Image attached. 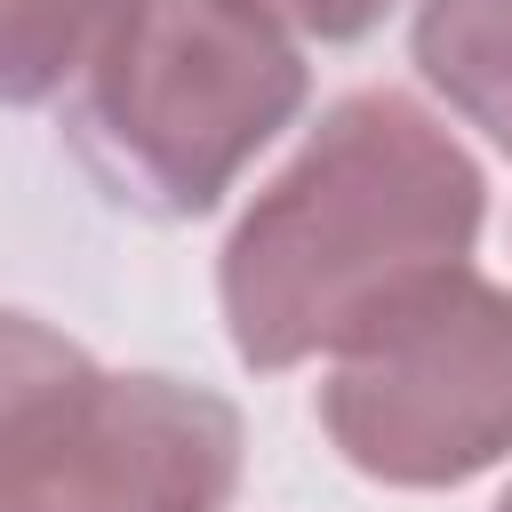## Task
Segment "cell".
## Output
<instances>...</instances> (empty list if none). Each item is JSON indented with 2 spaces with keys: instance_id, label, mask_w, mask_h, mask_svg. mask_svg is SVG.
<instances>
[{
  "instance_id": "6da1fadb",
  "label": "cell",
  "mask_w": 512,
  "mask_h": 512,
  "mask_svg": "<svg viewBox=\"0 0 512 512\" xmlns=\"http://www.w3.org/2000/svg\"><path fill=\"white\" fill-rule=\"evenodd\" d=\"M488 216L480 160L400 88H352L240 208L216 296L232 352L264 376L360 336L384 304L464 264Z\"/></svg>"
},
{
  "instance_id": "7a4b0ae2",
  "label": "cell",
  "mask_w": 512,
  "mask_h": 512,
  "mask_svg": "<svg viewBox=\"0 0 512 512\" xmlns=\"http://www.w3.org/2000/svg\"><path fill=\"white\" fill-rule=\"evenodd\" d=\"M296 40L248 0H144L72 88V152L144 216H208L304 112Z\"/></svg>"
},
{
  "instance_id": "3957f363",
  "label": "cell",
  "mask_w": 512,
  "mask_h": 512,
  "mask_svg": "<svg viewBox=\"0 0 512 512\" xmlns=\"http://www.w3.org/2000/svg\"><path fill=\"white\" fill-rule=\"evenodd\" d=\"M320 424L384 488H456L512 456V288L432 272L328 352Z\"/></svg>"
},
{
  "instance_id": "277c9868",
  "label": "cell",
  "mask_w": 512,
  "mask_h": 512,
  "mask_svg": "<svg viewBox=\"0 0 512 512\" xmlns=\"http://www.w3.org/2000/svg\"><path fill=\"white\" fill-rule=\"evenodd\" d=\"M240 408L160 368H88L16 456L0 512H224Z\"/></svg>"
},
{
  "instance_id": "5b68a950",
  "label": "cell",
  "mask_w": 512,
  "mask_h": 512,
  "mask_svg": "<svg viewBox=\"0 0 512 512\" xmlns=\"http://www.w3.org/2000/svg\"><path fill=\"white\" fill-rule=\"evenodd\" d=\"M408 56L456 120L512 152V0H416Z\"/></svg>"
},
{
  "instance_id": "8992f818",
  "label": "cell",
  "mask_w": 512,
  "mask_h": 512,
  "mask_svg": "<svg viewBox=\"0 0 512 512\" xmlns=\"http://www.w3.org/2000/svg\"><path fill=\"white\" fill-rule=\"evenodd\" d=\"M144 0H0V104L32 112L88 80Z\"/></svg>"
},
{
  "instance_id": "52a82bcc",
  "label": "cell",
  "mask_w": 512,
  "mask_h": 512,
  "mask_svg": "<svg viewBox=\"0 0 512 512\" xmlns=\"http://www.w3.org/2000/svg\"><path fill=\"white\" fill-rule=\"evenodd\" d=\"M88 368H96V360H88L64 328L0 304V488H8L16 456L32 448V432L56 416V400H64Z\"/></svg>"
},
{
  "instance_id": "ba28073f",
  "label": "cell",
  "mask_w": 512,
  "mask_h": 512,
  "mask_svg": "<svg viewBox=\"0 0 512 512\" xmlns=\"http://www.w3.org/2000/svg\"><path fill=\"white\" fill-rule=\"evenodd\" d=\"M248 8H264L280 32H304V40H328V48L368 40L392 16V0H248Z\"/></svg>"
},
{
  "instance_id": "9c48e42d",
  "label": "cell",
  "mask_w": 512,
  "mask_h": 512,
  "mask_svg": "<svg viewBox=\"0 0 512 512\" xmlns=\"http://www.w3.org/2000/svg\"><path fill=\"white\" fill-rule=\"evenodd\" d=\"M488 512H512V488H504V496H496V504H488Z\"/></svg>"
}]
</instances>
